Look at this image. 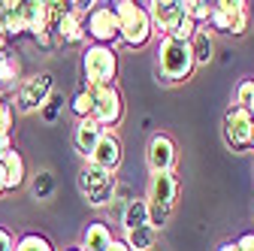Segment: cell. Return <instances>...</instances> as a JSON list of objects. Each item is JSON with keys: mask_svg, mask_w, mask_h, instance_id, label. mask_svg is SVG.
Returning <instances> with one entry per match:
<instances>
[{"mask_svg": "<svg viewBox=\"0 0 254 251\" xmlns=\"http://www.w3.org/2000/svg\"><path fill=\"white\" fill-rule=\"evenodd\" d=\"M112 9H115V18H118L121 43H127L130 49H142L154 34L145 6L133 3V0H118V3H112Z\"/></svg>", "mask_w": 254, "mask_h": 251, "instance_id": "cell-1", "label": "cell"}, {"mask_svg": "<svg viewBox=\"0 0 254 251\" xmlns=\"http://www.w3.org/2000/svg\"><path fill=\"white\" fill-rule=\"evenodd\" d=\"M157 70L167 82H188L194 73V55H190V43L164 37L157 46Z\"/></svg>", "mask_w": 254, "mask_h": 251, "instance_id": "cell-2", "label": "cell"}, {"mask_svg": "<svg viewBox=\"0 0 254 251\" xmlns=\"http://www.w3.org/2000/svg\"><path fill=\"white\" fill-rule=\"evenodd\" d=\"M82 70H85L88 88L115 85V73H118V55H115V49L91 43L82 52Z\"/></svg>", "mask_w": 254, "mask_h": 251, "instance_id": "cell-3", "label": "cell"}, {"mask_svg": "<svg viewBox=\"0 0 254 251\" xmlns=\"http://www.w3.org/2000/svg\"><path fill=\"white\" fill-rule=\"evenodd\" d=\"M79 191H82L85 203H88V206H94V209L112 206L115 191H118L115 173H106V170H97V167L85 164V167L79 170Z\"/></svg>", "mask_w": 254, "mask_h": 251, "instance_id": "cell-4", "label": "cell"}, {"mask_svg": "<svg viewBox=\"0 0 254 251\" xmlns=\"http://www.w3.org/2000/svg\"><path fill=\"white\" fill-rule=\"evenodd\" d=\"M91 91V121H97L103 130H112L115 124L124 115V100H121V91L115 85H103V88H88Z\"/></svg>", "mask_w": 254, "mask_h": 251, "instance_id": "cell-5", "label": "cell"}, {"mask_svg": "<svg viewBox=\"0 0 254 251\" xmlns=\"http://www.w3.org/2000/svg\"><path fill=\"white\" fill-rule=\"evenodd\" d=\"M55 91V76L52 73H37L24 79L18 88H15V109L18 112H43V106L49 103Z\"/></svg>", "mask_w": 254, "mask_h": 251, "instance_id": "cell-6", "label": "cell"}, {"mask_svg": "<svg viewBox=\"0 0 254 251\" xmlns=\"http://www.w3.org/2000/svg\"><path fill=\"white\" fill-rule=\"evenodd\" d=\"M209 24L221 34H245L248 27V3L245 0H218L212 3V15H209Z\"/></svg>", "mask_w": 254, "mask_h": 251, "instance_id": "cell-7", "label": "cell"}, {"mask_svg": "<svg viewBox=\"0 0 254 251\" xmlns=\"http://www.w3.org/2000/svg\"><path fill=\"white\" fill-rule=\"evenodd\" d=\"M85 37H91L97 46H115L121 40V30H118V18L112 6H94L85 15Z\"/></svg>", "mask_w": 254, "mask_h": 251, "instance_id": "cell-8", "label": "cell"}, {"mask_svg": "<svg viewBox=\"0 0 254 251\" xmlns=\"http://www.w3.org/2000/svg\"><path fill=\"white\" fill-rule=\"evenodd\" d=\"M251 136H254V118L248 115V109L230 106L227 115H224V142L233 151H248L251 148Z\"/></svg>", "mask_w": 254, "mask_h": 251, "instance_id": "cell-9", "label": "cell"}, {"mask_svg": "<svg viewBox=\"0 0 254 251\" xmlns=\"http://www.w3.org/2000/svg\"><path fill=\"white\" fill-rule=\"evenodd\" d=\"M145 12L151 18V30L161 34V40H164L185 18V0H151V3H145Z\"/></svg>", "mask_w": 254, "mask_h": 251, "instance_id": "cell-10", "label": "cell"}, {"mask_svg": "<svg viewBox=\"0 0 254 251\" xmlns=\"http://www.w3.org/2000/svg\"><path fill=\"white\" fill-rule=\"evenodd\" d=\"M145 158H148V170L151 173H173L176 167V142L167 136V133H154L148 139V151H145Z\"/></svg>", "mask_w": 254, "mask_h": 251, "instance_id": "cell-11", "label": "cell"}, {"mask_svg": "<svg viewBox=\"0 0 254 251\" xmlns=\"http://www.w3.org/2000/svg\"><path fill=\"white\" fill-rule=\"evenodd\" d=\"M176 194H179V182L176 173H151L148 179V206H161V209H173L176 206Z\"/></svg>", "mask_w": 254, "mask_h": 251, "instance_id": "cell-12", "label": "cell"}, {"mask_svg": "<svg viewBox=\"0 0 254 251\" xmlns=\"http://www.w3.org/2000/svg\"><path fill=\"white\" fill-rule=\"evenodd\" d=\"M21 24H24V34H30L34 40L49 37L52 34L49 3H40V0H21Z\"/></svg>", "mask_w": 254, "mask_h": 251, "instance_id": "cell-13", "label": "cell"}, {"mask_svg": "<svg viewBox=\"0 0 254 251\" xmlns=\"http://www.w3.org/2000/svg\"><path fill=\"white\" fill-rule=\"evenodd\" d=\"M91 167H97V170H106V173H115L118 164H121V139L115 136V130H106L97 142V148H94V154L85 161Z\"/></svg>", "mask_w": 254, "mask_h": 251, "instance_id": "cell-14", "label": "cell"}, {"mask_svg": "<svg viewBox=\"0 0 254 251\" xmlns=\"http://www.w3.org/2000/svg\"><path fill=\"white\" fill-rule=\"evenodd\" d=\"M103 133H106V130L100 127L97 121H91V118H79V121H76L73 142H76V151L82 154L85 161L94 154V148H97V142H100V136H103Z\"/></svg>", "mask_w": 254, "mask_h": 251, "instance_id": "cell-15", "label": "cell"}, {"mask_svg": "<svg viewBox=\"0 0 254 251\" xmlns=\"http://www.w3.org/2000/svg\"><path fill=\"white\" fill-rule=\"evenodd\" d=\"M0 173H3V185H6V191H15V188L24 185V158H21V151L18 148H6L3 154H0Z\"/></svg>", "mask_w": 254, "mask_h": 251, "instance_id": "cell-16", "label": "cell"}, {"mask_svg": "<svg viewBox=\"0 0 254 251\" xmlns=\"http://www.w3.org/2000/svg\"><path fill=\"white\" fill-rule=\"evenodd\" d=\"M52 34L64 43V46H82L85 43V18L76 15L73 9L64 12V18L52 27Z\"/></svg>", "mask_w": 254, "mask_h": 251, "instance_id": "cell-17", "label": "cell"}, {"mask_svg": "<svg viewBox=\"0 0 254 251\" xmlns=\"http://www.w3.org/2000/svg\"><path fill=\"white\" fill-rule=\"evenodd\" d=\"M24 34L21 24V0H0V37L12 40Z\"/></svg>", "mask_w": 254, "mask_h": 251, "instance_id": "cell-18", "label": "cell"}, {"mask_svg": "<svg viewBox=\"0 0 254 251\" xmlns=\"http://www.w3.org/2000/svg\"><path fill=\"white\" fill-rule=\"evenodd\" d=\"M112 230L103 224V221H91L85 230H82V242H79V251H109L112 245Z\"/></svg>", "mask_w": 254, "mask_h": 251, "instance_id": "cell-19", "label": "cell"}, {"mask_svg": "<svg viewBox=\"0 0 254 251\" xmlns=\"http://www.w3.org/2000/svg\"><path fill=\"white\" fill-rule=\"evenodd\" d=\"M145 224H148V203L142 197H130V200H127V206H124V212H121V227H124V233L127 230H136V227H145Z\"/></svg>", "mask_w": 254, "mask_h": 251, "instance_id": "cell-20", "label": "cell"}, {"mask_svg": "<svg viewBox=\"0 0 254 251\" xmlns=\"http://www.w3.org/2000/svg\"><path fill=\"white\" fill-rule=\"evenodd\" d=\"M190 55H194V67H206L212 61L215 43H212V30L209 27H197V34L190 37Z\"/></svg>", "mask_w": 254, "mask_h": 251, "instance_id": "cell-21", "label": "cell"}, {"mask_svg": "<svg viewBox=\"0 0 254 251\" xmlns=\"http://www.w3.org/2000/svg\"><path fill=\"white\" fill-rule=\"evenodd\" d=\"M18 58H12L9 52L6 55H0V94L3 91H12L15 82H18Z\"/></svg>", "mask_w": 254, "mask_h": 251, "instance_id": "cell-22", "label": "cell"}, {"mask_svg": "<svg viewBox=\"0 0 254 251\" xmlns=\"http://www.w3.org/2000/svg\"><path fill=\"white\" fill-rule=\"evenodd\" d=\"M124 245L130 251H151L154 248V230L145 224V227H136V230H127L124 233Z\"/></svg>", "mask_w": 254, "mask_h": 251, "instance_id": "cell-23", "label": "cell"}, {"mask_svg": "<svg viewBox=\"0 0 254 251\" xmlns=\"http://www.w3.org/2000/svg\"><path fill=\"white\" fill-rule=\"evenodd\" d=\"M185 15L194 21L197 27H203V24H209L212 3H206V0H185Z\"/></svg>", "mask_w": 254, "mask_h": 251, "instance_id": "cell-24", "label": "cell"}, {"mask_svg": "<svg viewBox=\"0 0 254 251\" xmlns=\"http://www.w3.org/2000/svg\"><path fill=\"white\" fill-rule=\"evenodd\" d=\"M15 251H55V248L40 233H24L21 239H15Z\"/></svg>", "mask_w": 254, "mask_h": 251, "instance_id": "cell-25", "label": "cell"}, {"mask_svg": "<svg viewBox=\"0 0 254 251\" xmlns=\"http://www.w3.org/2000/svg\"><path fill=\"white\" fill-rule=\"evenodd\" d=\"M91 106H94V100H91V91L88 88H82L73 97V103H70V109H73L76 118H91Z\"/></svg>", "mask_w": 254, "mask_h": 251, "instance_id": "cell-26", "label": "cell"}, {"mask_svg": "<svg viewBox=\"0 0 254 251\" xmlns=\"http://www.w3.org/2000/svg\"><path fill=\"white\" fill-rule=\"evenodd\" d=\"M170 215L173 209H161V206H148V227L157 233V230H164L167 221H170Z\"/></svg>", "mask_w": 254, "mask_h": 251, "instance_id": "cell-27", "label": "cell"}, {"mask_svg": "<svg viewBox=\"0 0 254 251\" xmlns=\"http://www.w3.org/2000/svg\"><path fill=\"white\" fill-rule=\"evenodd\" d=\"M251 100H254V79H242V82H239V88H236V103H233V106L248 109V106H251Z\"/></svg>", "mask_w": 254, "mask_h": 251, "instance_id": "cell-28", "label": "cell"}, {"mask_svg": "<svg viewBox=\"0 0 254 251\" xmlns=\"http://www.w3.org/2000/svg\"><path fill=\"white\" fill-rule=\"evenodd\" d=\"M52 191H55L52 173H40V176H37V182H34V194L43 200V197H52Z\"/></svg>", "mask_w": 254, "mask_h": 251, "instance_id": "cell-29", "label": "cell"}, {"mask_svg": "<svg viewBox=\"0 0 254 251\" xmlns=\"http://www.w3.org/2000/svg\"><path fill=\"white\" fill-rule=\"evenodd\" d=\"M12 115H15L12 103L0 100V133H9V130H12Z\"/></svg>", "mask_w": 254, "mask_h": 251, "instance_id": "cell-30", "label": "cell"}, {"mask_svg": "<svg viewBox=\"0 0 254 251\" xmlns=\"http://www.w3.org/2000/svg\"><path fill=\"white\" fill-rule=\"evenodd\" d=\"M61 103H64V97H61L58 91H52V97H49V103L43 106V115H46V118H55V112L61 109Z\"/></svg>", "mask_w": 254, "mask_h": 251, "instance_id": "cell-31", "label": "cell"}, {"mask_svg": "<svg viewBox=\"0 0 254 251\" xmlns=\"http://www.w3.org/2000/svg\"><path fill=\"white\" fill-rule=\"evenodd\" d=\"M0 251H15V236L6 227H0Z\"/></svg>", "mask_w": 254, "mask_h": 251, "instance_id": "cell-32", "label": "cell"}, {"mask_svg": "<svg viewBox=\"0 0 254 251\" xmlns=\"http://www.w3.org/2000/svg\"><path fill=\"white\" fill-rule=\"evenodd\" d=\"M236 248H239V251H254V233H242V236L236 239Z\"/></svg>", "mask_w": 254, "mask_h": 251, "instance_id": "cell-33", "label": "cell"}, {"mask_svg": "<svg viewBox=\"0 0 254 251\" xmlns=\"http://www.w3.org/2000/svg\"><path fill=\"white\" fill-rule=\"evenodd\" d=\"M109 251H130L124 245V239H112V245H109Z\"/></svg>", "mask_w": 254, "mask_h": 251, "instance_id": "cell-34", "label": "cell"}, {"mask_svg": "<svg viewBox=\"0 0 254 251\" xmlns=\"http://www.w3.org/2000/svg\"><path fill=\"white\" fill-rule=\"evenodd\" d=\"M9 148V133H0V154Z\"/></svg>", "mask_w": 254, "mask_h": 251, "instance_id": "cell-35", "label": "cell"}, {"mask_svg": "<svg viewBox=\"0 0 254 251\" xmlns=\"http://www.w3.org/2000/svg\"><path fill=\"white\" fill-rule=\"evenodd\" d=\"M218 251H239V248H236V242H224V245H221Z\"/></svg>", "mask_w": 254, "mask_h": 251, "instance_id": "cell-36", "label": "cell"}, {"mask_svg": "<svg viewBox=\"0 0 254 251\" xmlns=\"http://www.w3.org/2000/svg\"><path fill=\"white\" fill-rule=\"evenodd\" d=\"M6 194V185H3V173H0V197Z\"/></svg>", "mask_w": 254, "mask_h": 251, "instance_id": "cell-37", "label": "cell"}, {"mask_svg": "<svg viewBox=\"0 0 254 251\" xmlns=\"http://www.w3.org/2000/svg\"><path fill=\"white\" fill-rule=\"evenodd\" d=\"M0 55H6V40L0 37Z\"/></svg>", "mask_w": 254, "mask_h": 251, "instance_id": "cell-38", "label": "cell"}, {"mask_svg": "<svg viewBox=\"0 0 254 251\" xmlns=\"http://www.w3.org/2000/svg\"><path fill=\"white\" fill-rule=\"evenodd\" d=\"M248 115H251V118H254V100H251V106H248Z\"/></svg>", "mask_w": 254, "mask_h": 251, "instance_id": "cell-39", "label": "cell"}, {"mask_svg": "<svg viewBox=\"0 0 254 251\" xmlns=\"http://www.w3.org/2000/svg\"><path fill=\"white\" fill-rule=\"evenodd\" d=\"M64 251H79V248H64Z\"/></svg>", "mask_w": 254, "mask_h": 251, "instance_id": "cell-40", "label": "cell"}, {"mask_svg": "<svg viewBox=\"0 0 254 251\" xmlns=\"http://www.w3.org/2000/svg\"><path fill=\"white\" fill-rule=\"evenodd\" d=\"M251 148H254V136H251Z\"/></svg>", "mask_w": 254, "mask_h": 251, "instance_id": "cell-41", "label": "cell"}]
</instances>
